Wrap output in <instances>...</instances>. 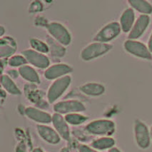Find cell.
I'll list each match as a JSON object with an SVG mask.
<instances>
[{"mask_svg":"<svg viewBox=\"0 0 152 152\" xmlns=\"http://www.w3.org/2000/svg\"><path fill=\"white\" fill-rule=\"evenodd\" d=\"M79 152H98L96 149L93 148L92 147L87 146V145L81 144L78 147Z\"/></svg>","mask_w":152,"mask_h":152,"instance_id":"4316f807","label":"cell"},{"mask_svg":"<svg viewBox=\"0 0 152 152\" xmlns=\"http://www.w3.org/2000/svg\"><path fill=\"white\" fill-rule=\"evenodd\" d=\"M19 75L22 77L24 80L27 81L31 84H39L40 78L37 71L29 65H24L19 68Z\"/></svg>","mask_w":152,"mask_h":152,"instance_id":"d6986e66","label":"cell"},{"mask_svg":"<svg viewBox=\"0 0 152 152\" xmlns=\"http://www.w3.org/2000/svg\"><path fill=\"white\" fill-rule=\"evenodd\" d=\"M72 72H73V68L66 64H55L52 66H49L45 70L44 76L48 80H56L69 75Z\"/></svg>","mask_w":152,"mask_h":152,"instance_id":"30bf717a","label":"cell"},{"mask_svg":"<svg viewBox=\"0 0 152 152\" xmlns=\"http://www.w3.org/2000/svg\"><path fill=\"white\" fill-rule=\"evenodd\" d=\"M49 102H47V101H45V99H40L35 104H36L37 107L39 108V109H46L49 108Z\"/></svg>","mask_w":152,"mask_h":152,"instance_id":"83f0119b","label":"cell"},{"mask_svg":"<svg viewBox=\"0 0 152 152\" xmlns=\"http://www.w3.org/2000/svg\"><path fill=\"white\" fill-rule=\"evenodd\" d=\"M150 21L151 19L148 15H141L134 23L133 27L129 34V39L134 40L139 38L147 29L150 24Z\"/></svg>","mask_w":152,"mask_h":152,"instance_id":"5bb4252c","label":"cell"},{"mask_svg":"<svg viewBox=\"0 0 152 152\" xmlns=\"http://www.w3.org/2000/svg\"><path fill=\"white\" fill-rule=\"evenodd\" d=\"M33 152H45L42 148H36L34 150Z\"/></svg>","mask_w":152,"mask_h":152,"instance_id":"d6a6232c","label":"cell"},{"mask_svg":"<svg viewBox=\"0 0 152 152\" xmlns=\"http://www.w3.org/2000/svg\"><path fill=\"white\" fill-rule=\"evenodd\" d=\"M7 72V75H8L9 77H10V78H12V79H17L19 76H20L19 75V71L15 69H9Z\"/></svg>","mask_w":152,"mask_h":152,"instance_id":"f1b7e54d","label":"cell"},{"mask_svg":"<svg viewBox=\"0 0 152 152\" xmlns=\"http://www.w3.org/2000/svg\"><path fill=\"white\" fill-rule=\"evenodd\" d=\"M129 3L132 8L144 15H151L152 13V5L144 0H129Z\"/></svg>","mask_w":152,"mask_h":152,"instance_id":"44dd1931","label":"cell"},{"mask_svg":"<svg viewBox=\"0 0 152 152\" xmlns=\"http://www.w3.org/2000/svg\"><path fill=\"white\" fill-rule=\"evenodd\" d=\"M71 83L72 77L69 75L54 80L52 85L49 86L47 94V100L49 103L52 104L59 99L69 87Z\"/></svg>","mask_w":152,"mask_h":152,"instance_id":"3957f363","label":"cell"},{"mask_svg":"<svg viewBox=\"0 0 152 152\" xmlns=\"http://www.w3.org/2000/svg\"><path fill=\"white\" fill-rule=\"evenodd\" d=\"M150 135H151V138L152 139V126L151 127V129H150Z\"/></svg>","mask_w":152,"mask_h":152,"instance_id":"836d02e7","label":"cell"},{"mask_svg":"<svg viewBox=\"0 0 152 152\" xmlns=\"http://www.w3.org/2000/svg\"><path fill=\"white\" fill-rule=\"evenodd\" d=\"M22 54L25 57L27 62L33 66L47 69L50 65V60L48 56L34 49H26L23 51Z\"/></svg>","mask_w":152,"mask_h":152,"instance_id":"9c48e42d","label":"cell"},{"mask_svg":"<svg viewBox=\"0 0 152 152\" xmlns=\"http://www.w3.org/2000/svg\"><path fill=\"white\" fill-rule=\"evenodd\" d=\"M53 109L55 113L60 114H73V113L82 112L86 110V107L82 102L79 100L69 99L61 101L54 104Z\"/></svg>","mask_w":152,"mask_h":152,"instance_id":"8992f818","label":"cell"},{"mask_svg":"<svg viewBox=\"0 0 152 152\" xmlns=\"http://www.w3.org/2000/svg\"><path fill=\"white\" fill-rule=\"evenodd\" d=\"M109 152H121V151H120L119 148H117L116 147H113V148H110V149H109Z\"/></svg>","mask_w":152,"mask_h":152,"instance_id":"1f68e13d","label":"cell"},{"mask_svg":"<svg viewBox=\"0 0 152 152\" xmlns=\"http://www.w3.org/2000/svg\"><path fill=\"white\" fill-rule=\"evenodd\" d=\"M1 85L3 89L7 92L12 95H21L22 91L19 87L16 85L13 79L10 78L7 74H1Z\"/></svg>","mask_w":152,"mask_h":152,"instance_id":"ffe728a7","label":"cell"},{"mask_svg":"<svg viewBox=\"0 0 152 152\" xmlns=\"http://www.w3.org/2000/svg\"><path fill=\"white\" fill-rule=\"evenodd\" d=\"M17 49V42L11 37H3L0 40L1 59H8L15 54Z\"/></svg>","mask_w":152,"mask_h":152,"instance_id":"9a60e30c","label":"cell"},{"mask_svg":"<svg viewBox=\"0 0 152 152\" xmlns=\"http://www.w3.org/2000/svg\"><path fill=\"white\" fill-rule=\"evenodd\" d=\"M115 129V123L107 119L94 120L86 126L88 133L97 136H111L114 133Z\"/></svg>","mask_w":152,"mask_h":152,"instance_id":"7a4b0ae2","label":"cell"},{"mask_svg":"<svg viewBox=\"0 0 152 152\" xmlns=\"http://www.w3.org/2000/svg\"><path fill=\"white\" fill-rule=\"evenodd\" d=\"M65 120L69 124L72 126H79L86 122L89 118L87 116L83 115L79 113H73V114H69L65 115Z\"/></svg>","mask_w":152,"mask_h":152,"instance_id":"603a6c76","label":"cell"},{"mask_svg":"<svg viewBox=\"0 0 152 152\" xmlns=\"http://www.w3.org/2000/svg\"><path fill=\"white\" fill-rule=\"evenodd\" d=\"M46 43L48 45L49 54L52 57L56 58V59H60V58H62L65 56L66 50L64 46L56 41L50 35L47 36Z\"/></svg>","mask_w":152,"mask_h":152,"instance_id":"2e32d148","label":"cell"},{"mask_svg":"<svg viewBox=\"0 0 152 152\" xmlns=\"http://www.w3.org/2000/svg\"><path fill=\"white\" fill-rule=\"evenodd\" d=\"M112 46L107 43L95 42L90 43L82 49L80 56L83 61H89L104 55L112 49Z\"/></svg>","mask_w":152,"mask_h":152,"instance_id":"6da1fadb","label":"cell"},{"mask_svg":"<svg viewBox=\"0 0 152 152\" xmlns=\"http://www.w3.org/2000/svg\"><path fill=\"white\" fill-rule=\"evenodd\" d=\"M8 65L12 67H21L24 66L27 64V61L22 54H17L13 55L10 58H9Z\"/></svg>","mask_w":152,"mask_h":152,"instance_id":"d4e9b609","label":"cell"},{"mask_svg":"<svg viewBox=\"0 0 152 152\" xmlns=\"http://www.w3.org/2000/svg\"><path fill=\"white\" fill-rule=\"evenodd\" d=\"M134 134L137 144L142 149L149 147L151 144L150 131L144 122L140 120H136L134 124Z\"/></svg>","mask_w":152,"mask_h":152,"instance_id":"52a82bcc","label":"cell"},{"mask_svg":"<svg viewBox=\"0 0 152 152\" xmlns=\"http://www.w3.org/2000/svg\"><path fill=\"white\" fill-rule=\"evenodd\" d=\"M125 50L132 55L141 58V59L151 60V53L146 46L140 42L129 39L124 44Z\"/></svg>","mask_w":152,"mask_h":152,"instance_id":"ba28073f","label":"cell"},{"mask_svg":"<svg viewBox=\"0 0 152 152\" xmlns=\"http://www.w3.org/2000/svg\"><path fill=\"white\" fill-rule=\"evenodd\" d=\"M29 12H32V13H36V12H42L43 10V5L42 2L39 1H34L31 4H30L29 7Z\"/></svg>","mask_w":152,"mask_h":152,"instance_id":"484cf974","label":"cell"},{"mask_svg":"<svg viewBox=\"0 0 152 152\" xmlns=\"http://www.w3.org/2000/svg\"><path fill=\"white\" fill-rule=\"evenodd\" d=\"M37 131L39 137L49 144H58L61 141V137L57 132L52 127L44 124L37 126Z\"/></svg>","mask_w":152,"mask_h":152,"instance_id":"7c38bea8","label":"cell"},{"mask_svg":"<svg viewBox=\"0 0 152 152\" xmlns=\"http://www.w3.org/2000/svg\"><path fill=\"white\" fill-rule=\"evenodd\" d=\"M148 49H149V51L151 52V53H152V33L150 36L149 40H148Z\"/></svg>","mask_w":152,"mask_h":152,"instance_id":"f546056e","label":"cell"},{"mask_svg":"<svg viewBox=\"0 0 152 152\" xmlns=\"http://www.w3.org/2000/svg\"><path fill=\"white\" fill-rule=\"evenodd\" d=\"M29 44L31 47L37 52L46 54L49 53V49L47 44L42 40L36 38H31L29 39Z\"/></svg>","mask_w":152,"mask_h":152,"instance_id":"cb8c5ba5","label":"cell"},{"mask_svg":"<svg viewBox=\"0 0 152 152\" xmlns=\"http://www.w3.org/2000/svg\"><path fill=\"white\" fill-rule=\"evenodd\" d=\"M46 29L52 38L64 47L69 46L72 42V35L66 26L59 22L48 23Z\"/></svg>","mask_w":152,"mask_h":152,"instance_id":"277c9868","label":"cell"},{"mask_svg":"<svg viewBox=\"0 0 152 152\" xmlns=\"http://www.w3.org/2000/svg\"><path fill=\"white\" fill-rule=\"evenodd\" d=\"M115 145V140L111 137H102L93 141L91 144V147L96 150L110 149Z\"/></svg>","mask_w":152,"mask_h":152,"instance_id":"7402d4cb","label":"cell"},{"mask_svg":"<svg viewBox=\"0 0 152 152\" xmlns=\"http://www.w3.org/2000/svg\"><path fill=\"white\" fill-rule=\"evenodd\" d=\"M24 114L29 119L39 124H49L52 122V116L39 108L31 107L26 108Z\"/></svg>","mask_w":152,"mask_h":152,"instance_id":"4fadbf2b","label":"cell"},{"mask_svg":"<svg viewBox=\"0 0 152 152\" xmlns=\"http://www.w3.org/2000/svg\"><path fill=\"white\" fill-rule=\"evenodd\" d=\"M79 90L89 96H99L105 92V87L96 82H87L79 86Z\"/></svg>","mask_w":152,"mask_h":152,"instance_id":"e0dca14e","label":"cell"},{"mask_svg":"<svg viewBox=\"0 0 152 152\" xmlns=\"http://www.w3.org/2000/svg\"><path fill=\"white\" fill-rule=\"evenodd\" d=\"M52 122L57 133L61 138L66 141L70 140V130L69 124L66 122L65 118L58 113H54L52 115Z\"/></svg>","mask_w":152,"mask_h":152,"instance_id":"8fae6325","label":"cell"},{"mask_svg":"<svg viewBox=\"0 0 152 152\" xmlns=\"http://www.w3.org/2000/svg\"><path fill=\"white\" fill-rule=\"evenodd\" d=\"M121 31V28L120 24L116 22H110L98 31L94 37V40L102 43H107L119 36Z\"/></svg>","mask_w":152,"mask_h":152,"instance_id":"5b68a950","label":"cell"},{"mask_svg":"<svg viewBox=\"0 0 152 152\" xmlns=\"http://www.w3.org/2000/svg\"><path fill=\"white\" fill-rule=\"evenodd\" d=\"M135 14L133 9H126L123 12L120 18V26L124 32H129L132 30L134 24Z\"/></svg>","mask_w":152,"mask_h":152,"instance_id":"ac0fdd59","label":"cell"},{"mask_svg":"<svg viewBox=\"0 0 152 152\" xmlns=\"http://www.w3.org/2000/svg\"><path fill=\"white\" fill-rule=\"evenodd\" d=\"M5 31H6V30H5L4 26H0V36H1V37H3V36H4Z\"/></svg>","mask_w":152,"mask_h":152,"instance_id":"4dcf8cb0","label":"cell"}]
</instances>
